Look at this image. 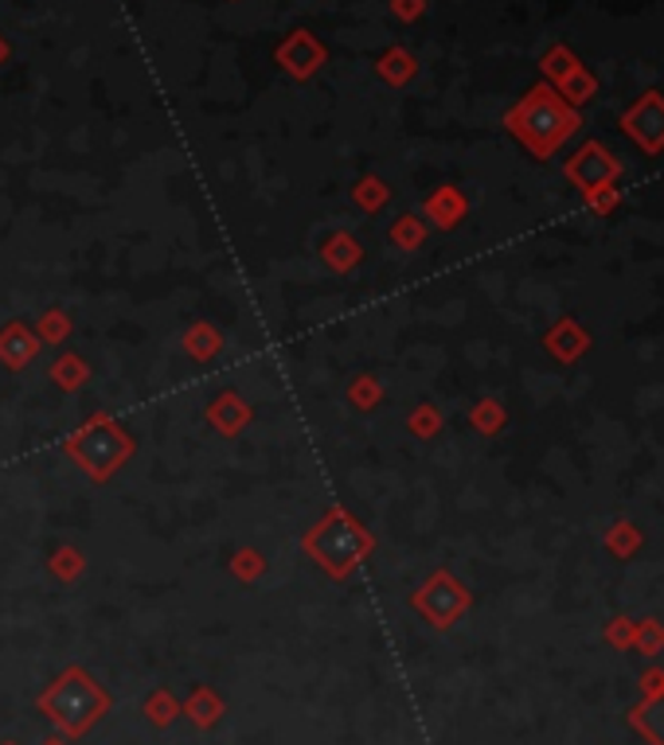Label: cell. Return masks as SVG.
Here are the masks:
<instances>
[{"label":"cell","instance_id":"6da1fadb","mask_svg":"<svg viewBox=\"0 0 664 745\" xmlns=\"http://www.w3.org/2000/svg\"><path fill=\"white\" fill-rule=\"evenodd\" d=\"M508 126H513V133L524 137L536 152H552L563 137H571V129H575V113L559 102V95L539 87L508 113Z\"/></svg>","mask_w":664,"mask_h":745},{"label":"cell","instance_id":"7a4b0ae2","mask_svg":"<svg viewBox=\"0 0 664 745\" xmlns=\"http://www.w3.org/2000/svg\"><path fill=\"white\" fill-rule=\"evenodd\" d=\"M106 706L102 691L95 687L90 679H82L79 672H71L67 679H59L56 687L43 695V711L51 714V718L59 722V726H67L71 734H79V729H87L90 722H95V714Z\"/></svg>","mask_w":664,"mask_h":745},{"label":"cell","instance_id":"3957f363","mask_svg":"<svg viewBox=\"0 0 664 745\" xmlns=\"http://www.w3.org/2000/svg\"><path fill=\"white\" fill-rule=\"evenodd\" d=\"M625 133L645 149H661L664 145V102L656 95H645L630 113L622 118Z\"/></svg>","mask_w":664,"mask_h":745},{"label":"cell","instance_id":"277c9868","mask_svg":"<svg viewBox=\"0 0 664 745\" xmlns=\"http://www.w3.org/2000/svg\"><path fill=\"white\" fill-rule=\"evenodd\" d=\"M571 176H575L583 188H602V183H610L617 176V160L606 157L602 145H586V149L571 160Z\"/></svg>","mask_w":664,"mask_h":745},{"label":"cell","instance_id":"5b68a950","mask_svg":"<svg viewBox=\"0 0 664 745\" xmlns=\"http://www.w3.org/2000/svg\"><path fill=\"white\" fill-rule=\"evenodd\" d=\"M278 59H281V67H289V71L297 74V79H305V74H313L320 63H325V48H320L309 32H297L294 40L278 48Z\"/></svg>","mask_w":664,"mask_h":745},{"label":"cell","instance_id":"8992f818","mask_svg":"<svg viewBox=\"0 0 664 745\" xmlns=\"http://www.w3.org/2000/svg\"><path fill=\"white\" fill-rule=\"evenodd\" d=\"M633 726H637L645 737H653V745H664V687L633 714Z\"/></svg>","mask_w":664,"mask_h":745},{"label":"cell","instance_id":"52a82bcc","mask_svg":"<svg viewBox=\"0 0 664 745\" xmlns=\"http://www.w3.org/2000/svg\"><path fill=\"white\" fill-rule=\"evenodd\" d=\"M563 95L571 98V102H586V98H594V90H598V82L591 79V74L583 71V67H575V71L567 74V79L559 82Z\"/></svg>","mask_w":664,"mask_h":745},{"label":"cell","instance_id":"ba28073f","mask_svg":"<svg viewBox=\"0 0 664 745\" xmlns=\"http://www.w3.org/2000/svg\"><path fill=\"white\" fill-rule=\"evenodd\" d=\"M575 67H578V63H575V56H571L567 48H555V51H547V59H544V71L552 74L555 82H563V79H567V74L575 71Z\"/></svg>","mask_w":664,"mask_h":745},{"label":"cell","instance_id":"9c48e42d","mask_svg":"<svg viewBox=\"0 0 664 745\" xmlns=\"http://www.w3.org/2000/svg\"><path fill=\"white\" fill-rule=\"evenodd\" d=\"M379 71H384L392 82H403L407 74H415V59H410L407 51H392V56L379 63Z\"/></svg>","mask_w":664,"mask_h":745},{"label":"cell","instance_id":"30bf717a","mask_svg":"<svg viewBox=\"0 0 664 745\" xmlns=\"http://www.w3.org/2000/svg\"><path fill=\"white\" fill-rule=\"evenodd\" d=\"M395 12H399V17H418V12H423V0H395Z\"/></svg>","mask_w":664,"mask_h":745}]
</instances>
